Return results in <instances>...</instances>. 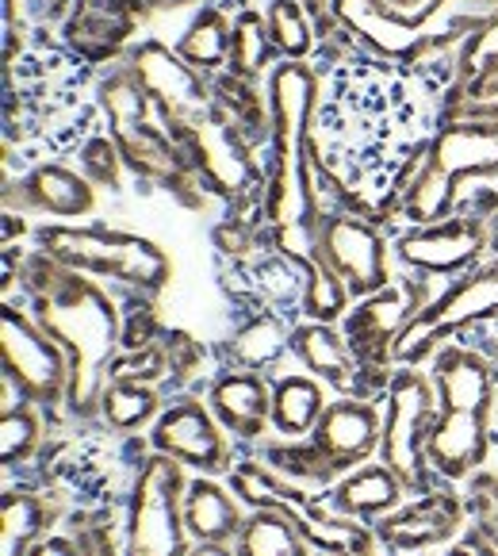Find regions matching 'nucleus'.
<instances>
[{"mask_svg":"<svg viewBox=\"0 0 498 556\" xmlns=\"http://www.w3.org/2000/svg\"><path fill=\"white\" fill-rule=\"evenodd\" d=\"M472 177H498V123L445 119L403 197V215L414 227L449 219L464 180Z\"/></svg>","mask_w":498,"mask_h":556,"instance_id":"423d86ee","label":"nucleus"},{"mask_svg":"<svg viewBox=\"0 0 498 556\" xmlns=\"http://www.w3.org/2000/svg\"><path fill=\"white\" fill-rule=\"evenodd\" d=\"M272 58H277V47H272L269 24H265L261 12H257V9L238 12L234 27H230V66H227L230 74L257 81Z\"/></svg>","mask_w":498,"mask_h":556,"instance_id":"7c9ffc66","label":"nucleus"},{"mask_svg":"<svg viewBox=\"0 0 498 556\" xmlns=\"http://www.w3.org/2000/svg\"><path fill=\"white\" fill-rule=\"evenodd\" d=\"M292 518L299 522L303 538L327 556H376L372 545V533L357 522H345V518H319L315 507L292 510Z\"/></svg>","mask_w":498,"mask_h":556,"instance_id":"2f4dec72","label":"nucleus"},{"mask_svg":"<svg viewBox=\"0 0 498 556\" xmlns=\"http://www.w3.org/2000/svg\"><path fill=\"white\" fill-rule=\"evenodd\" d=\"M39 445V422L31 418V410H12L0 418V460L4 465H24Z\"/></svg>","mask_w":498,"mask_h":556,"instance_id":"58836bf2","label":"nucleus"},{"mask_svg":"<svg viewBox=\"0 0 498 556\" xmlns=\"http://www.w3.org/2000/svg\"><path fill=\"white\" fill-rule=\"evenodd\" d=\"M85 553H89V556H112V553H107V545H104V541H100L97 548H85Z\"/></svg>","mask_w":498,"mask_h":556,"instance_id":"de8ad7c7","label":"nucleus"},{"mask_svg":"<svg viewBox=\"0 0 498 556\" xmlns=\"http://www.w3.org/2000/svg\"><path fill=\"white\" fill-rule=\"evenodd\" d=\"M238 556H310V541L292 510H257L238 533Z\"/></svg>","mask_w":498,"mask_h":556,"instance_id":"cd10ccee","label":"nucleus"},{"mask_svg":"<svg viewBox=\"0 0 498 556\" xmlns=\"http://www.w3.org/2000/svg\"><path fill=\"white\" fill-rule=\"evenodd\" d=\"M0 353H4V377L16 380L31 403L54 407L62 395H69L66 350L16 307H4L0 315Z\"/></svg>","mask_w":498,"mask_h":556,"instance_id":"f8f14e48","label":"nucleus"},{"mask_svg":"<svg viewBox=\"0 0 498 556\" xmlns=\"http://www.w3.org/2000/svg\"><path fill=\"white\" fill-rule=\"evenodd\" d=\"M310 119V169L330 185L349 212L384 219L403 207L418 165L433 139V77L380 54L330 62Z\"/></svg>","mask_w":498,"mask_h":556,"instance_id":"f257e3e1","label":"nucleus"},{"mask_svg":"<svg viewBox=\"0 0 498 556\" xmlns=\"http://www.w3.org/2000/svg\"><path fill=\"white\" fill-rule=\"evenodd\" d=\"M20 200L42 215L58 219H77L92 212V180L85 173H74L69 165L42 162L20 185Z\"/></svg>","mask_w":498,"mask_h":556,"instance_id":"5701e85b","label":"nucleus"},{"mask_svg":"<svg viewBox=\"0 0 498 556\" xmlns=\"http://www.w3.org/2000/svg\"><path fill=\"white\" fill-rule=\"evenodd\" d=\"M319 250L353 295L368 300L392 285L387 280V245L376 223L349 207L319 215Z\"/></svg>","mask_w":498,"mask_h":556,"instance_id":"ddd939ff","label":"nucleus"},{"mask_svg":"<svg viewBox=\"0 0 498 556\" xmlns=\"http://www.w3.org/2000/svg\"><path fill=\"white\" fill-rule=\"evenodd\" d=\"M387 426L384 438H380V453H384V465L392 468L403 480L407 491L425 488V438H430V426L437 418L433 410V388L422 372L414 368H403L395 372L392 388H387Z\"/></svg>","mask_w":498,"mask_h":556,"instance_id":"9d476101","label":"nucleus"},{"mask_svg":"<svg viewBox=\"0 0 498 556\" xmlns=\"http://www.w3.org/2000/svg\"><path fill=\"white\" fill-rule=\"evenodd\" d=\"M230 27H234V20H227V9L207 4L189 24V31L180 35L177 54L204 77H215L230 66Z\"/></svg>","mask_w":498,"mask_h":556,"instance_id":"bb28decb","label":"nucleus"},{"mask_svg":"<svg viewBox=\"0 0 498 556\" xmlns=\"http://www.w3.org/2000/svg\"><path fill=\"white\" fill-rule=\"evenodd\" d=\"M27 556H89V553L77 548L69 538H47V541H39Z\"/></svg>","mask_w":498,"mask_h":556,"instance_id":"37998d69","label":"nucleus"},{"mask_svg":"<svg viewBox=\"0 0 498 556\" xmlns=\"http://www.w3.org/2000/svg\"><path fill=\"white\" fill-rule=\"evenodd\" d=\"M487 457V418L475 410H442L425 438V460L445 480H460Z\"/></svg>","mask_w":498,"mask_h":556,"instance_id":"aec40b11","label":"nucleus"},{"mask_svg":"<svg viewBox=\"0 0 498 556\" xmlns=\"http://www.w3.org/2000/svg\"><path fill=\"white\" fill-rule=\"evenodd\" d=\"M230 483L245 503H254L257 510H307L319 503L322 488L303 483L295 476L280 472L277 465H261V460H242L230 472Z\"/></svg>","mask_w":498,"mask_h":556,"instance_id":"b1692460","label":"nucleus"},{"mask_svg":"<svg viewBox=\"0 0 498 556\" xmlns=\"http://www.w3.org/2000/svg\"><path fill=\"white\" fill-rule=\"evenodd\" d=\"M319 104V77L307 62H284L269 77L272 157L265 215L277 230L319 223L310 200V119Z\"/></svg>","mask_w":498,"mask_h":556,"instance_id":"7ed1b4c3","label":"nucleus"},{"mask_svg":"<svg viewBox=\"0 0 498 556\" xmlns=\"http://www.w3.org/2000/svg\"><path fill=\"white\" fill-rule=\"evenodd\" d=\"M460 518H464V507L457 491H425V500L380 518L376 538L395 553H422V548L449 541L460 530Z\"/></svg>","mask_w":498,"mask_h":556,"instance_id":"6ab92c4d","label":"nucleus"},{"mask_svg":"<svg viewBox=\"0 0 498 556\" xmlns=\"http://www.w3.org/2000/svg\"><path fill=\"white\" fill-rule=\"evenodd\" d=\"M487 250V230H483V215H460L452 212L449 219L418 227L399 238V257L422 273H437L449 277L460 273Z\"/></svg>","mask_w":498,"mask_h":556,"instance_id":"2eb2a0df","label":"nucleus"},{"mask_svg":"<svg viewBox=\"0 0 498 556\" xmlns=\"http://www.w3.org/2000/svg\"><path fill=\"white\" fill-rule=\"evenodd\" d=\"M212 407L230 434L254 442L265 434V422L272 418V392L257 372L242 368V372H227L222 380H215Z\"/></svg>","mask_w":498,"mask_h":556,"instance_id":"412c9836","label":"nucleus"},{"mask_svg":"<svg viewBox=\"0 0 498 556\" xmlns=\"http://www.w3.org/2000/svg\"><path fill=\"white\" fill-rule=\"evenodd\" d=\"M119 147H115L112 135H92V139L81 142V169L92 185H119Z\"/></svg>","mask_w":498,"mask_h":556,"instance_id":"a19ab883","label":"nucleus"},{"mask_svg":"<svg viewBox=\"0 0 498 556\" xmlns=\"http://www.w3.org/2000/svg\"><path fill=\"white\" fill-rule=\"evenodd\" d=\"M0 518H4V530H0V556H27L31 553V541L42 533L47 522V503L31 491H9L4 503H0Z\"/></svg>","mask_w":498,"mask_h":556,"instance_id":"473e14b6","label":"nucleus"},{"mask_svg":"<svg viewBox=\"0 0 498 556\" xmlns=\"http://www.w3.org/2000/svg\"><path fill=\"white\" fill-rule=\"evenodd\" d=\"M150 9H180V4H192V0H146Z\"/></svg>","mask_w":498,"mask_h":556,"instance_id":"49530a36","label":"nucleus"},{"mask_svg":"<svg viewBox=\"0 0 498 556\" xmlns=\"http://www.w3.org/2000/svg\"><path fill=\"white\" fill-rule=\"evenodd\" d=\"M452 556H498L495 548L487 545V541H480V538H472V541H464V545L457 548Z\"/></svg>","mask_w":498,"mask_h":556,"instance_id":"c03bdc74","label":"nucleus"},{"mask_svg":"<svg viewBox=\"0 0 498 556\" xmlns=\"http://www.w3.org/2000/svg\"><path fill=\"white\" fill-rule=\"evenodd\" d=\"M437 388H442V410H475L487 415L490 392H495V368L475 350H449L437 353Z\"/></svg>","mask_w":498,"mask_h":556,"instance_id":"4be33fe9","label":"nucleus"},{"mask_svg":"<svg viewBox=\"0 0 498 556\" xmlns=\"http://www.w3.org/2000/svg\"><path fill=\"white\" fill-rule=\"evenodd\" d=\"M31 292L39 327L69 357V403L81 415H92L104 395V368L115 365V345L123 342L119 315L92 280H81L77 269L47 254L31 269Z\"/></svg>","mask_w":498,"mask_h":556,"instance_id":"f03ea898","label":"nucleus"},{"mask_svg":"<svg viewBox=\"0 0 498 556\" xmlns=\"http://www.w3.org/2000/svg\"><path fill=\"white\" fill-rule=\"evenodd\" d=\"M495 315H498V262H487L468 273L464 280H457L437 303H430L399 334L392 357L414 365V361H422L437 345V338L472 327V323L495 319Z\"/></svg>","mask_w":498,"mask_h":556,"instance_id":"9b49d317","label":"nucleus"},{"mask_svg":"<svg viewBox=\"0 0 498 556\" xmlns=\"http://www.w3.org/2000/svg\"><path fill=\"white\" fill-rule=\"evenodd\" d=\"M449 119L498 123V74L475 77V81L460 85L457 97L449 100Z\"/></svg>","mask_w":498,"mask_h":556,"instance_id":"4c0bfd02","label":"nucleus"},{"mask_svg":"<svg viewBox=\"0 0 498 556\" xmlns=\"http://www.w3.org/2000/svg\"><path fill=\"white\" fill-rule=\"evenodd\" d=\"M184 476L180 460L146 457L131 491L127 515V556H189V526H184Z\"/></svg>","mask_w":498,"mask_h":556,"instance_id":"6e6552de","label":"nucleus"},{"mask_svg":"<svg viewBox=\"0 0 498 556\" xmlns=\"http://www.w3.org/2000/svg\"><path fill=\"white\" fill-rule=\"evenodd\" d=\"M142 4L146 0H74L66 27H62L69 50L89 66L115 58L139 27Z\"/></svg>","mask_w":498,"mask_h":556,"instance_id":"dca6fc26","label":"nucleus"},{"mask_svg":"<svg viewBox=\"0 0 498 556\" xmlns=\"http://www.w3.org/2000/svg\"><path fill=\"white\" fill-rule=\"evenodd\" d=\"M184 526L196 541H219L227 545L242 533V510L215 480H192L184 488Z\"/></svg>","mask_w":498,"mask_h":556,"instance_id":"a878e982","label":"nucleus"},{"mask_svg":"<svg viewBox=\"0 0 498 556\" xmlns=\"http://www.w3.org/2000/svg\"><path fill=\"white\" fill-rule=\"evenodd\" d=\"M403 480L387 465H372L353 472L349 480L337 488V507L349 515H384V510L399 507L403 500Z\"/></svg>","mask_w":498,"mask_h":556,"instance_id":"c85d7f7f","label":"nucleus"},{"mask_svg":"<svg viewBox=\"0 0 498 556\" xmlns=\"http://www.w3.org/2000/svg\"><path fill=\"white\" fill-rule=\"evenodd\" d=\"M265 24H269V39L277 54H284L288 62H303L315 47V27H310L303 0H269Z\"/></svg>","mask_w":498,"mask_h":556,"instance_id":"f704fd0d","label":"nucleus"},{"mask_svg":"<svg viewBox=\"0 0 498 556\" xmlns=\"http://www.w3.org/2000/svg\"><path fill=\"white\" fill-rule=\"evenodd\" d=\"M468 510L475 518V538L498 548V476L480 472L468 488Z\"/></svg>","mask_w":498,"mask_h":556,"instance_id":"ea45409f","label":"nucleus"},{"mask_svg":"<svg viewBox=\"0 0 498 556\" xmlns=\"http://www.w3.org/2000/svg\"><path fill=\"white\" fill-rule=\"evenodd\" d=\"M425 312V288L414 280H399V285H387L384 292L368 295L357 312L345 323V334H349V350L357 357V365L365 372H384L387 357H392L399 334ZM384 380V377H380Z\"/></svg>","mask_w":498,"mask_h":556,"instance_id":"4468645a","label":"nucleus"},{"mask_svg":"<svg viewBox=\"0 0 498 556\" xmlns=\"http://www.w3.org/2000/svg\"><path fill=\"white\" fill-rule=\"evenodd\" d=\"M189 556H234V553H230L227 545H219V541H200V545L192 548Z\"/></svg>","mask_w":498,"mask_h":556,"instance_id":"a18cd8bd","label":"nucleus"},{"mask_svg":"<svg viewBox=\"0 0 498 556\" xmlns=\"http://www.w3.org/2000/svg\"><path fill=\"white\" fill-rule=\"evenodd\" d=\"M104 403V418L115 430H139L150 415L157 410V395L154 388L139 384V380H112L100 395Z\"/></svg>","mask_w":498,"mask_h":556,"instance_id":"c9c22d12","label":"nucleus"},{"mask_svg":"<svg viewBox=\"0 0 498 556\" xmlns=\"http://www.w3.org/2000/svg\"><path fill=\"white\" fill-rule=\"evenodd\" d=\"M100 108L107 115V131L119 147L123 162L146 180H157L173 192H189L196 165L180 150L169 115L154 104L131 66L115 70L100 81Z\"/></svg>","mask_w":498,"mask_h":556,"instance_id":"39448f33","label":"nucleus"},{"mask_svg":"<svg viewBox=\"0 0 498 556\" xmlns=\"http://www.w3.org/2000/svg\"><path fill=\"white\" fill-rule=\"evenodd\" d=\"M42 254L58 265L77 273H104L135 288H162L169 280V257L150 238L123 235L107 227H42L39 230Z\"/></svg>","mask_w":498,"mask_h":556,"instance_id":"0eeeda50","label":"nucleus"},{"mask_svg":"<svg viewBox=\"0 0 498 556\" xmlns=\"http://www.w3.org/2000/svg\"><path fill=\"white\" fill-rule=\"evenodd\" d=\"M154 450L165 457L192 465L200 472H222L230 460L227 438L219 434L215 418L204 410V403L180 400L157 418L154 426Z\"/></svg>","mask_w":498,"mask_h":556,"instance_id":"f3484780","label":"nucleus"},{"mask_svg":"<svg viewBox=\"0 0 498 556\" xmlns=\"http://www.w3.org/2000/svg\"><path fill=\"white\" fill-rule=\"evenodd\" d=\"M498 74V4L487 20L472 31L464 47V58H460V85L475 81V77Z\"/></svg>","mask_w":498,"mask_h":556,"instance_id":"e433bc0d","label":"nucleus"},{"mask_svg":"<svg viewBox=\"0 0 498 556\" xmlns=\"http://www.w3.org/2000/svg\"><path fill=\"white\" fill-rule=\"evenodd\" d=\"M498 0H433L422 16H399L380 0H334L337 24L387 62L425 66L433 54H460L472 31L495 12Z\"/></svg>","mask_w":498,"mask_h":556,"instance_id":"20e7f679","label":"nucleus"},{"mask_svg":"<svg viewBox=\"0 0 498 556\" xmlns=\"http://www.w3.org/2000/svg\"><path fill=\"white\" fill-rule=\"evenodd\" d=\"M292 345V334L284 330V323L277 315H254V319L245 323L234 338H230V357L238 361L242 368H265V365H277L280 353Z\"/></svg>","mask_w":498,"mask_h":556,"instance_id":"72a5a7b5","label":"nucleus"},{"mask_svg":"<svg viewBox=\"0 0 498 556\" xmlns=\"http://www.w3.org/2000/svg\"><path fill=\"white\" fill-rule=\"evenodd\" d=\"M322 388L307 377H284L272 388V422L280 434L303 438L322 418Z\"/></svg>","mask_w":498,"mask_h":556,"instance_id":"c756f323","label":"nucleus"},{"mask_svg":"<svg viewBox=\"0 0 498 556\" xmlns=\"http://www.w3.org/2000/svg\"><path fill=\"white\" fill-rule=\"evenodd\" d=\"M292 350L299 353V361L319 372L327 384L342 388V392H353L360 384L357 372V357H353L349 342L334 334L327 323H310V327H295L292 330Z\"/></svg>","mask_w":498,"mask_h":556,"instance_id":"393cba45","label":"nucleus"},{"mask_svg":"<svg viewBox=\"0 0 498 556\" xmlns=\"http://www.w3.org/2000/svg\"><path fill=\"white\" fill-rule=\"evenodd\" d=\"M127 66L135 70L142 89L154 97V104L169 115L177 139H180V131H189V127L204 123L207 115L219 112L212 77L192 70L189 62H184L177 50L165 47V42H157V39L139 42V47L131 50V58H127Z\"/></svg>","mask_w":498,"mask_h":556,"instance_id":"1a4fd4ad","label":"nucleus"},{"mask_svg":"<svg viewBox=\"0 0 498 556\" xmlns=\"http://www.w3.org/2000/svg\"><path fill=\"white\" fill-rule=\"evenodd\" d=\"M380 410L368 400H342L330 403L322 410L319 426H315V442L310 450L327 460L330 472H345V468L360 465L368 453L380 445Z\"/></svg>","mask_w":498,"mask_h":556,"instance_id":"a211bd4d","label":"nucleus"},{"mask_svg":"<svg viewBox=\"0 0 498 556\" xmlns=\"http://www.w3.org/2000/svg\"><path fill=\"white\" fill-rule=\"evenodd\" d=\"M154 334H157V323H154V315H150V307H139V303H135L131 323L123 327V345H127V350H150Z\"/></svg>","mask_w":498,"mask_h":556,"instance_id":"79ce46f5","label":"nucleus"}]
</instances>
